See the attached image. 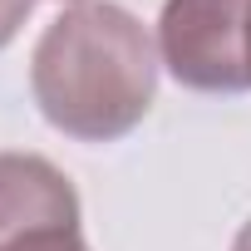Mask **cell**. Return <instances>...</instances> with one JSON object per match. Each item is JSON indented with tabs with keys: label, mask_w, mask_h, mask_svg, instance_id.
Wrapping results in <instances>:
<instances>
[{
	"label": "cell",
	"mask_w": 251,
	"mask_h": 251,
	"mask_svg": "<svg viewBox=\"0 0 251 251\" xmlns=\"http://www.w3.org/2000/svg\"><path fill=\"white\" fill-rule=\"evenodd\" d=\"M158 64V45L133 10L84 0L45 25L30 54V94L64 138L118 143L148 118Z\"/></svg>",
	"instance_id": "cell-1"
},
{
	"label": "cell",
	"mask_w": 251,
	"mask_h": 251,
	"mask_svg": "<svg viewBox=\"0 0 251 251\" xmlns=\"http://www.w3.org/2000/svg\"><path fill=\"white\" fill-rule=\"evenodd\" d=\"M246 5L251 0H163L158 15V59L163 69L197 94H246Z\"/></svg>",
	"instance_id": "cell-2"
},
{
	"label": "cell",
	"mask_w": 251,
	"mask_h": 251,
	"mask_svg": "<svg viewBox=\"0 0 251 251\" xmlns=\"http://www.w3.org/2000/svg\"><path fill=\"white\" fill-rule=\"evenodd\" d=\"M79 192L50 158L0 153V251H15L54 231H79Z\"/></svg>",
	"instance_id": "cell-3"
},
{
	"label": "cell",
	"mask_w": 251,
	"mask_h": 251,
	"mask_svg": "<svg viewBox=\"0 0 251 251\" xmlns=\"http://www.w3.org/2000/svg\"><path fill=\"white\" fill-rule=\"evenodd\" d=\"M30 10H35V0H0V50L20 35V25L30 20Z\"/></svg>",
	"instance_id": "cell-4"
},
{
	"label": "cell",
	"mask_w": 251,
	"mask_h": 251,
	"mask_svg": "<svg viewBox=\"0 0 251 251\" xmlns=\"http://www.w3.org/2000/svg\"><path fill=\"white\" fill-rule=\"evenodd\" d=\"M15 251H89V241H84V231H54V236H35Z\"/></svg>",
	"instance_id": "cell-5"
},
{
	"label": "cell",
	"mask_w": 251,
	"mask_h": 251,
	"mask_svg": "<svg viewBox=\"0 0 251 251\" xmlns=\"http://www.w3.org/2000/svg\"><path fill=\"white\" fill-rule=\"evenodd\" d=\"M231 251H251V222L236 231V241H231Z\"/></svg>",
	"instance_id": "cell-6"
},
{
	"label": "cell",
	"mask_w": 251,
	"mask_h": 251,
	"mask_svg": "<svg viewBox=\"0 0 251 251\" xmlns=\"http://www.w3.org/2000/svg\"><path fill=\"white\" fill-rule=\"evenodd\" d=\"M246 59H251V5H246Z\"/></svg>",
	"instance_id": "cell-7"
},
{
	"label": "cell",
	"mask_w": 251,
	"mask_h": 251,
	"mask_svg": "<svg viewBox=\"0 0 251 251\" xmlns=\"http://www.w3.org/2000/svg\"><path fill=\"white\" fill-rule=\"evenodd\" d=\"M74 5H84V0H74Z\"/></svg>",
	"instance_id": "cell-8"
}]
</instances>
